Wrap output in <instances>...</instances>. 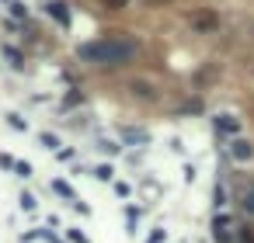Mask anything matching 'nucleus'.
Masks as SVG:
<instances>
[{
	"mask_svg": "<svg viewBox=\"0 0 254 243\" xmlns=\"http://www.w3.org/2000/svg\"><path fill=\"white\" fill-rule=\"evenodd\" d=\"M244 212H251V216H254V184L244 191Z\"/></svg>",
	"mask_w": 254,
	"mask_h": 243,
	"instance_id": "obj_8",
	"label": "nucleus"
},
{
	"mask_svg": "<svg viewBox=\"0 0 254 243\" xmlns=\"http://www.w3.org/2000/svg\"><path fill=\"white\" fill-rule=\"evenodd\" d=\"M42 146H46V149H56V146H59V139H56V136H49V132H46V136H42Z\"/></svg>",
	"mask_w": 254,
	"mask_h": 243,
	"instance_id": "obj_15",
	"label": "nucleus"
},
{
	"mask_svg": "<svg viewBox=\"0 0 254 243\" xmlns=\"http://www.w3.org/2000/svg\"><path fill=\"white\" fill-rule=\"evenodd\" d=\"M21 209H35V198L31 194H21Z\"/></svg>",
	"mask_w": 254,
	"mask_h": 243,
	"instance_id": "obj_19",
	"label": "nucleus"
},
{
	"mask_svg": "<svg viewBox=\"0 0 254 243\" xmlns=\"http://www.w3.org/2000/svg\"><path fill=\"white\" fill-rule=\"evenodd\" d=\"M84 63H101V66H122L136 56V42L129 38H98V42H84L77 49Z\"/></svg>",
	"mask_w": 254,
	"mask_h": 243,
	"instance_id": "obj_1",
	"label": "nucleus"
},
{
	"mask_svg": "<svg viewBox=\"0 0 254 243\" xmlns=\"http://www.w3.org/2000/svg\"><path fill=\"white\" fill-rule=\"evenodd\" d=\"M14 170H18V174H21V177H28V174H31V164H25V160H21V164H18V167H14Z\"/></svg>",
	"mask_w": 254,
	"mask_h": 243,
	"instance_id": "obj_18",
	"label": "nucleus"
},
{
	"mask_svg": "<svg viewBox=\"0 0 254 243\" xmlns=\"http://www.w3.org/2000/svg\"><path fill=\"white\" fill-rule=\"evenodd\" d=\"M122 139H126V143H147L150 136L143 132V129H122Z\"/></svg>",
	"mask_w": 254,
	"mask_h": 243,
	"instance_id": "obj_6",
	"label": "nucleus"
},
{
	"mask_svg": "<svg viewBox=\"0 0 254 243\" xmlns=\"http://www.w3.org/2000/svg\"><path fill=\"white\" fill-rule=\"evenodd\" d=\"M94 177H98V181H112V167H98Z\"/></svg>",
	"mask_w": 254,
	"mask_h": 243,
	"instance_id": "obj_13",
	"label": "nucleus"
},
{
	"mask_svg": "<svg viewBox=\"0 0 254 243\" xmlns=\"http://www.w3.org/2000/svg\"><path fill=\"white\" fill-rule=\"evenodd\" d=\"M46 14H49V18H56V21H59V28H70V11H66L63 0H49V4H46Z\"/></svg>",
	"mask_w": 254,
	"mask_h": 243,
	"instance_id": "obj_4",
	"label": "nucleus"
},
{
	"mask_svg": "<svg viewBox=\"0 0 254 243\" xmlns=\"http://www.w3.org/2000/svg\"><path fill=\"white\" fill-rule=\"evenodd\" d=\"M230 156L237 160V164H247V160L254 156V143L251 139H233L230 143Z\"/></svg>",
	"mask_w": 254,
	"mask_h": 243,
	"instance_id": "obj_3",
	"label": "nucleus"
},
{
	"mask_svg": "<svg viewBox=\"0 0 254 243\" xmlns=\"http://www.w3.org/2000/svg\"><path fill=\"white\" fill-rule=\"evenodd\" d=\"M11 14H14V18H28V7L18 4V0H11Z\"/></svg>",
	"mask_w": 254,
	"mask_h": 243,
	"instance_id": "obj_10",
	"label": "nucleus"
},
{
	"mask_svg": "<svg viewBox=\"0 0 254 243\" xmlns=\"http://www.w3.org/2000/svg\"><path fill=\"white\" fill-rule=\"evenodd\" d=\"M52 191H59L63 198H70V201H74V188H70L66 181H52Z\"/></svg>",
	"mask_w": 254,
	"mask_h": 243,
	"instance_id": "obj_7",
	"label": "nucleus"
},
{
	"mask_svg": "<svg viewBox=\"0 0 254 243\" xmlns=\"http://www.w3.org/2000/svg\"><path fill=\"white\" fill-rule=\"evenodd\" d=\"M195 24H199V28H212L216 18H212V14H202V18H195Z\"/></svg>",
	"mask_w": 254,
	"mask_h": 243,
	"instance_id": "obj_11",
	"label": "nucleus"
},
{
	"mask_svg": "<svg viewBox=\"0 0 254 243\" xmlns=\"http://www.w3.org/2000/svg\"><path fill=\"white\" fill-rule=\"evenodd\" d=\"M223 205H227V191L216 184V209H223Z\"/></svg>",
	"mask_w": 254,
	"mask_h": 243,
	"instance_id": "obj_14",
	"label": "nucleus"
},
{
	"mask_svg": "<svg viewBox=\"0 0 254 243\" xmlns=\"http://www.w3.org/2000/svg\"><path fill=\"white\" fill-rule=\"evenodd\" d=\"M212 236L220 240V243H233V219L227 212H220V216L212 219Z\"/></svg>",
	"mask_w": 254,
	"mask_h": 243,
	"instance_id": "obj_2",
	"label": "nucleus"
},
{
	"mask_svg": "<svg viewBox=\"0 0 254 243\" xmlns=\"http://www.w3.org/2000/svg\"><path fill=\"white\" fill-rule=\"evenodd\" d=\"M4 56L11 59V66H25V59H21V52H18V49H11V46H7V49H4Z\"/></svg>",
	"mask_w": 254,
	"mask_h": 243,
	"instance_id": "obj_9",
	"label": "nucleus"
},
{
	"mask_svg": "<svg viewBox=\"0 0 254 243\" xmlns=\"http://www.w3.org/2000/svg\"><path fill=\"white\" fill-rule=\"evenodd\" d=\"M70 243H87V236H84V233H77V229H70Z\"/></svg>",
	"mask_w": 254,
	"mask_h": 243,
	"instance_id": "obj_17",
	"label": "nucleus"
},
{
	"mask_svg": "<svg viewBox=\"0 0 254 243\" xmlns=\"http://www.w3.org/2000/svg\"><path fill=\"white\" fill-rule=\"evenodd\" d=\"M7 122H11V129H28V122L18 118V115H7Z\"/></svg>",
	"mask_w": 254,
	"mask_h": 243,
	"instance_id": "obj_12",
	"label": "nucleus"
},
{
	"mask_svg": "<svg viewBox=\"0 0 254 243\" xmlns=\"http://www.w3.org/2000/svg\"><path fill=\"white\" fill-rule=\"evenodd\" d=\"M132 94H139V97H150V87H147V84H132Z\"/></svg>",
	"mask_w": 254,
	"mask_h": 243,
	"instance_id": "obj_16",
	"label": "nucleus"
},
{
	"mask_svg": "<svg viewBox=\"0 0 254 243\" xmlns=\"http://www.w3.org/2000/svg\"><path fill=\"white\" fill-rule=\"evenodd\" d=\"M216 129H220V132H237V129H240V118L223 115V118H216Z\"/></svg>",
	"mask_w": 254,
	"mask_h": 243,
	"instance_id": "obj_5",
	"label": "nucleus"
},
{
	"mask_svg": "<svg viewBox=\"0 0 254 243\" xmlns=\"http://www.w3.org/2000/svg\"><path fill=\"white\" fill-rule=\"evenodd\" d=\"M104 4L112 7V11H119V7H126V0H104Z\"/></svg>",
	"mask_w": 254,
	"mask_h": 243,
	"instance_id": "obj_20",
	"label": "nucleus"
}]
</instances>
